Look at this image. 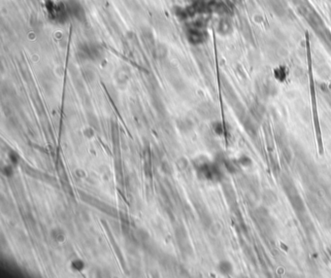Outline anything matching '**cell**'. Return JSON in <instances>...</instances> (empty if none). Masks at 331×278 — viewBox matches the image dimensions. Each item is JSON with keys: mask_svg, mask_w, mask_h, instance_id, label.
Instances as JSON below:
<instances>
[{"mask_svg": "<svg viewBox=\"0 0 331 278\" xmlns=\"http://www.w3.org/2000/svg\"><path fill=\"white\" fill-rule=\"evenodd\" d=\"M68 14L75 18H77L80 22H84L86 20V13H84V7L76 0H69L68 3L66 4Z\"/></svg>", "mask_w": 331, "mask_h": 278, "instance_id": "6da1fadb", "label": "cell"}, {"mask_svg": "<svg viewBox=\"0 0 331 278\" xmlns=\"http://www.w3.org/2000/svg\"><path fill=\"white\" fill-rule=\"evenodd\" d=\"M202 33L197 30V29H194V28H191L188 30L187 32V38H188V41H190L191 43L192 44H198V43H201L202 42Z\"/></svg>", "mask_w": 331, "mask_h": 278, "instance_id": "7a4b0ae2", "label": "cell"}, {"mask_svg": "<svg viewBox=\"0 0 331 278\" xmlns=\"http://www.w3.org/2000/svg\"><path fill=\"white\" fill-rule=\"evenodd\" d=\"M51 237L53 238V241L61 243L65 240V233L60 228H54L51 230Z\"/></svg>", "mask_w": 331, "mask_h": 278, "instance_id": "3957f363", "label": "cell"}, {"mask_svg": "<svg viewBox=\"0 0 331 278\" xmlns=\"http://www.w3.org/2000/svg\"><path fill=\"white\" fill-rule=\"evenodd\" d=\"M70 267L72 270L76 272H82L84 268H86V263H84L81 259H74L70 263Z\"/></svg>", "mask_w": 331, "mask_h": 278, "instance_id": "277c9868", "label": "cell"}, {"mask_svg": "<svg viewBox=\"0 0 331 278\" xmlns=\"http://www.w3.org/2000/svg\"><path fill=\"white\" fill-rule=\"evenodd\" d=\"M219 270L224 275H228L232 272V265L227 261H222L219 264Z\"/></svg>", "mask_w": 331, "mask_h": 278, "instance_id": "5b68a950", "label": "cell"}, {"mask_svg": "<svg viewBox=\"0 0 331 278\" xmlns=\"http://www.w3.org/2000/svg\"><path fill=\"white\" fill-rule=\"evenodd\" d=\"M176 165H177L178 169H180V170H185V169L187 167L188 162H187L186 159H185V157H179V159L177 160Z\"/></svg>", "mask_w": 331, "mask_h": 278, "instance_id": "8992f818", "label": "cell"}, {"mask_svg": "<svg viewBox=\"0 0 331 278\" xmlns=\"http://www.w3.org/2000/svg\"><path fill=\"white\" fill-rule=\"evenodd\" d=\"M8 156H9V160H10V162H12V164L17 165V164L18 163V161H20V156L18 155L17 152L11 150L10 152H9Z\"/></svg>", "mask_w": 331, "mask_h": 278, "instance_id": "52a82bcc", "label": "cell"}, {"mask_svg": "<svg viewBox=\"0 0 331 278\" xmlns=\"http://www.w3.org/2000/svg\"><path fill=\"white\" fill-rule=\"evenodd\" d=\"M292 205L295 209L297 210H303L304 209V205H303V201L301 200V198L299 197H296L294 198H292Z\"/></svg>", "mask_w": 331, "mask_h": 278, "instance_id": "ba28073f", "label": "cell"}, {"mask_svg": "<svg viewBox=\"0 0 331 278\" xmlns=\"http://www.w3.org/2000/svg\"><path fill=\"white\" fill-rule=\"evenodd\" d=\"M2 173L6 177H12L14 175V168L12 165H5L4 167L2 168Z\"/></svg>", "mask_w": 331, "mask_h": 278, "instance_id": "9c48e42d", "label": "cell"}, {"mask_svg": "<svg viewBox=\"0 0 331 278\" xmlns=\"http://www.w3.org/2000/svg\"><path fill=\"white\" fill-rule=\"evenodd\" d=\"M191 127V125H188L187 121H180L178 123V128L181 129L182 131H187Z\"/></svg>", "mask_w": 331, "mask_h": 278, "instance_id": "30bf717a", "label": "cell"}, {"mask_svg": "<svg viewBox=\"0 0 331 278\" xmlns=\"http://www.w3.org/2000/svg\"><path fill=\"white\" fill-rule=\"evenodd\" d=\"M83 133H84V137H87V138L90 139V138H92V137L94 136V128H93L92 126H89V127H87V128L84 129Z\"/></svg>", "mask_w": 331, "mask_h": 278, "instance_id": "8fae6325", "label": "cell"}, {"mask_svg": "<svg viewBox=\"0 0 331 278\" xmlns=\"http://www.w3.org/2000/svg\"><path fill=\"white\" fill-rule=\"evenodd\" d=\"M213 128H214V131L217 134V135H222L223 133V126L221 123H215L213 125Z\"/></svg>", "mask_w": 331, "mask_h": 278, "instance_id": "7c38bea8", "label": "cell"}, {"mask_svg": "<svg viewBox=\"0 0 331 278\" xmlns=\"http://www.w3.org/2000/svg\"><path fill=\"white\" fill-rule=\"evenodd\" d=\"M161 169H162V171H163L165 174H171V172H172L171 166H170L167 162H163V163H162Z\"/></svg>", "mask_w": 331, "mask_h": 278, "instance_id": "4fadbf2b", "label": "cell"}, {"mask_svg": "<svg viewBox=\"0 0 331 278\" xmlns=\"http://www.w3.org/2000/svg\"><path fill=\"white\" fill-rule=\"evenodd\" d=\"M239 162L242 165H244V166H248V165H250L252 163V161L250 160V157H242L240 159V161H239Z\"/></svg>", "mask_w": 331, "mask_h": 278, "instance_id": "5bb4252c", "label": "cell"}]
</instances>
